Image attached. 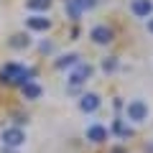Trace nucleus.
Wrapping results in <instances>:
<instances>
[{"instance_id":"obj_1","label":"nucleus","mask_w":153,"mask_h":153,"mask_svg":"<svg viewBox=\"0 0 153 153\" xmlns=\"http://www.w3.org/2000/svg\"><path fill=\"white\" fill-rule=\"evenodd\" d=\"M31 79H33V69L18 64V61H8V64L0 69V82L3 84H18V87H23V84L31 82Z\"/></svg>"},{"instance_id":"obj_2","label":"nucleus","mask_w":153,"mask_h":153,"mask_svg":"<svg viewBox=\"0 0 153 153\" xmlns=\"http://www.w3.org/2000/svg\"><path fill=\"white\" fill-rule=\"evenodd\" d=\"M92 74H94V66L79 61L76 66L69 69V74H66V84H69V89H79L82 84H87V79H92Z\"/></svg>"},{"instance_id":"obj_3","label":"nucleus","mask_w":153,"mask_h":153,"mask_svg":"<svg viewBox=\"0 0 153 153\" xmlns=\"http://www.w3.org/2000/svg\"><path fill=\"white\" fill-rule=\"evenodd\" d=\"M125 117L130 123H135V125H140V123H146L151 117V105L146 100H130L125 105Z\"/></svg>"},{"instance_id":"obj_4","label":"nucleus","mask_w":153,"mask_h":153,"mask_svg":"<svg viewBox=\"0 0 153 153\" xmlns=\"http://www.w3.org/2000/svg\"><path fill=\"white\" fill-rule=\"evenodd\" d=\"M0 140H3V148H21L26 143V130L21 125H10V128H3L0 133Z\"/></svg>"},{"instance_id":"obj_5","label":"nucleus","mask_w":153,"mask_h":153,"mask_svg":"<svg viewBox=\"0 0 153 153\" xmlns=\"http://www.w3.org/2000/svg\"><path fill=\"white\" fill-rule=\"evenodd\" d=\"M89 38H92V44H97V46H107L115 38V31L110 26H102V23H100V26L89 28Z\"/></svg>"},{"instance_id":"obj_6","label":"nucleus","mask_w":153,"mask_h":153,"mask_svg":"<svg viewBox=\"0 0 153 153\" xmlns=\"http://www.w3.org/2000/svg\"><path fill=\"white\" fill-rule=\"evenodd\" d=\"M84 138H87L89 143H105L110 138V130H107V125H102V123H89L87 130H84Z\"/></svg>"},{"instance_id":"obj_7","label":"nucleus","mask_w":153,"mask_h":153,"mask_svg":"<svg viewBox=\"0 0 153 153\" xmlns=\"http://www.w3.org/2000/svg\"><path fill=\"white\" fill-rule=\"evenodd\" d=\"M97 5V0H69L66 3V10H69L71 21H79V16L87 10H92V8Z\"/></svg>"},{"instance_id":"obj_8","label":"nucleus","mask_w":153,"mask_h":153,"mask_svg":"<svg viewBox=\"0 0 153 153\" xmlns=\"http://www.w3.org/2000/svg\"><path fill=\"white\" fill-rule=\"evenodd\" d=\"M100 105H102V100H100V94H97V92H84L82 97H79V110H82L84 115L97 112Z\"/></svg>"},{"instance_id":"obj_9","label":"nucleus","mask_w":153,"mask_h":153,"mask_svg":"<svg viewBox=\"0 0 153 153\" xmlns=\"http://www.w3.org/2000/svg\"><path fill=\"white\" fill-rule=\"evenodd\" d=\"M26 28L28 31H36V33H44L51 28V21L44 16V13H31V16L26 18Z\"/></svg>"},{"instance_id":"obj_10","label":"nucleus","mask_w":153,"mask_h":153,"mask_svg":"<svg viewBox=\"0 0 153 153\" xmlns=\"http://www.w3.org/2000/svg\"><path fill=\"white\" fill-rule=\"evenodd\" d=\"M130 13L135 18H151L153 16V3L151 0H130Z\"/></svg>"},{"instance_id":"obj_11","label":"nucleus","mask_w":153,"mask_h":153,"mask_svg":"<svg viewBox=\"0 0 153 153\" xmlns=\"http://www.w3.org/2000/svg\"><path fill=\"white\" fill-rule=\"evenodd\" d=\"M21 89H23V97H26V100H38L41 94H44L41 84H38V82H33V79H31V82H26Z\"/></svg>"},{"instance_id":"obj_12","label":"nucleus","mask_w":153,"mask_h":153,"mask_svg":"<svg viewBox=\"0 0 153 153\" xmlns=\"http://www.w3.org/2000/svg\"><path fill=\"white\" fill-rule=\"evenodd\" d=\"M79 64V54H64L56 59V69H71Z\"/></svg>"},{"instance_id":"obj_13","label":"nucleus","mask_w":153,"mask_h":153,"mask_svg":"<svg viewBox=\"0 0 153 153\" xmlns=\"http://www.w3.org/2000/svg\"><path fill=\"white\" fill-rule=\"evenodd\" d=\"M26 8L31 13H46L51 8V0H26Z\"/></svg>"},{"instance_id":"obj_14","label":"nucleus","mask_w":153,"mask_h":153,"mask_svg":"<svg viewBox=\"0 0 153 153\" xmlns=\"http://www.w3.org/2000/svg\"><path fill=\"white\" fill-rule=\"evenodd\" d=\"M8 44H10V49H28L31 46V36L28 33H16Z\"/></svg>"},{"instance_id":"obj_15","label":"nucleus","mask_w":153,"mask_h":153,"mask_svg":"<svg viewBox=\"0 0 153 153\" xmlns=\"http://www.w3.org/2000/svg\"><path fill=\"white\" fill-rule=\"evenodd\" d=\"M102 71H107V74L117 71V56H107V59H102Z\"/></svg>"},{"instance_id":"obj_16","label":"nucleus","mask_w":153,"mask_h":153,"mask_svg":"<svg viewBox=\"0 0 153 153\" xmlns=\"http://www.w3.org/2000/svg\"><path fill=\"white\" fill-rule=\"evenodd\" d=\"M115 130L120 133V135H123V138H128V135H130V128H125V125H123V123H120V120H115Z\"/></svg>"},{"instance_id":"obj_17","label":"nucleus","mask_w":153,"mask_h":153,"mask_svg":"<svg viewBox=\"0 0 153 153\" xmlns=\"http://www.w3.org/2000/svg\"><path fill=\"white\" fill-rule=\"evenodd\" d=\"M146 28H148V33H151V36H153V16L148 18V23H146Z\"/></svg>"}]
</instances>
